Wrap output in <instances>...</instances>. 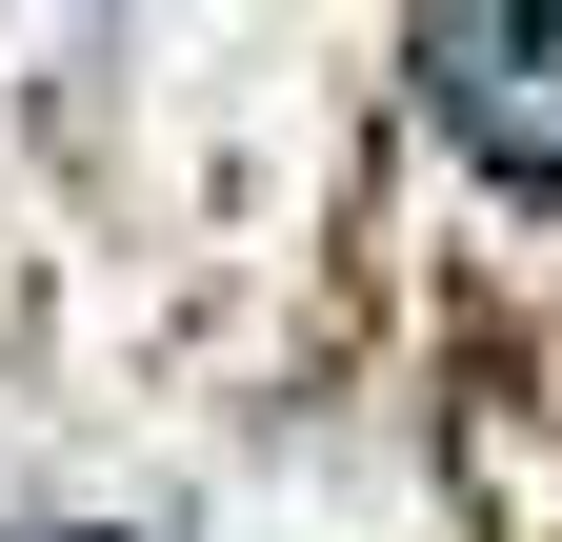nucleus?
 <instances>
[{
	"label": "nucleus",
	"instance_id": "nucleus-1",
	"mask_svg": "<svg viewBox=\"0 0 562 542\" xmlns=\"http://www.w3.org/2000/svg\"><path fill=\"white\" fill-rule=\"evenodd\" d=\"M422 101H442L503 181H562V0H462V21H422Z\"/></svg>",
	"mask_w": 562,
	"mask_h": 542
}]
</instances>
